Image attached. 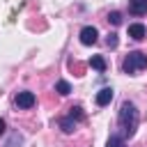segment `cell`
<instances>
[{"label":"cell","instance_id":"obj_1","mask_svg":"<svg viewBox=\"0 0 147 147\" xmlns=\"http://www.w3.org/2000/svg\"><path fill=\"white\" fill-rule=\"evenodd\" d=\"M138 122H140V115L136 110V106L131 101H124L122 108H119V126L124 129L126 136H133L136 129H138Z\"/></svg>","mask_w":147,"mask_h":147},{"label":"cell","instance_id":"obj_3","mask_svg":"<svg viewBox=\"0 0 147 147\" xmlns=\"http://www.w3.org/2000/svg\"><path fill=\"white\" fill-rule=\"evenodd\" d=\"M96 39H99V32H96L94 25H85V28L80 30V44L92 46V44H96Z\"/></svg>","mask_w":147,"mask_h":147},{"label":"cell","instance_id":"obj_12","mask_svg":"<svg viewBox=\"0 0 147 147\" xmlns=\"http://www.w3.org/2000/svg\"><path fill=\"white\" fill-rule=\"evenodd\" d=\"M21 142H23V136H21V133H11L7 147H21Z\"/></svg>","mask_w":147,"mask_h":147},{"label":"cell","instance_id":"obj_10","mask_svg":"<svg viewBox=\"0 0 147 147\" xmlns=\"http://www.w3.org/2000/svg\"><path fill=\"white\" fill-rule=\"evenodd\" d=\"M106 147H126V142H124V138H122V136H117V133H113V136L108 138V142H106Z\"/></svg>","mask_w":147,"mask_h":147},{"label":"cell","instance_id":"obj_7","mask_svg":"<svg viewBox=\"0 0 147 147\" xmlns=\"http://www.w3.org/2000/svg\"><path fill=\"white\" fill-rule=\"evenodd\" d=\"M113 101V90L110 87H103L96 92V106H108Z\"/></svg>","mask_w":147,"mask_h":147},{"label":"cell","instance_id":"obj_8","mask_svg":"<svg viewBox=\"0 0 147 147\" xmlns=\"http://www.w3.org/2000/svg\"><path fill=\"white\" fill-rule=\"evenodd\" d=\"M60 129H62L64 133H71V131L76 129V119H74L71 115H69V117H62V119H60Z\"/></svg>","mask_w":147,"mask_h":147},{"label":"cell","instance_id":"obj_5","mask_svg":"<svg viewBox=\"0 0 147 147\" xmlns=\"http://www.w3.org/2000/svg\"><path fill=\"white\" fill-rule=\"evenodd\" d=\"M145 34H147V30H145L142 23H131V25H129V37H131V39L140 41V39H145Z\"/></svg>","mask_w":147,"mask_h":147},{"label":"cell","instance_id":"obj_9","mask_svg":"<svg viewBox=\"0 0 147 147\" xmlns=\"http://www.w3.org/2000/svg\"><path fill=\"white\" fill-rule=\"evenodd\" d=\"M90 67H92V69H96L99 74H103V71H106V60H103L101 55H94V57L90 60Z\"/></svg>","mask_w":147,"mask_h":147},{"label":"cell","instance_id":"obj_4","mask_svg":"<svg viewBox=\"0 0 147 147\" xmlns=\"http://www.w3.org/2000/svg\"><path fill=\"white\" fill-rule=\"evenodd\" d=\"M34 101H37V99H34V94H32V92H18V94H16V99H14V103H16L18 108H32V106H34Z\"/></svg>","mask_w":147,"mask_h":147},{"label":"cell","instance_id":"obj_6","mask_svg":"<svg viewBox=\"0 0 147 147\" xmlns=\"http://www.w3.org/2000/svg\"><path fill=\"white\" fill-rule=\"evenodd\" d=\"M129 11L136 16L147 14V0H129Z\"/></svg>","mask_w":147,"mask_h":147},{"label":"cell","instance_id":"obj_2","mask_svg":"<svg viewBox=\"0 0 147 147\" xmlns=\"http://www.w3.org/2000/svg\"><path fill=\"white\" fill-rule=\"evenodd\" d=\"M122 69H124V74H131V76L138 74V71H142V69H147V55L140 53V51H131V53L124 57Z\"/></svg>","mask_w":147,"mask_h":147},{"label":"cell","instance_id":"obj_15","mask_svg":"<svg viewBox=\"0 0 147 147\" xmlns=\"http://www.w3.org/2000/svg\"><path fill=\"white\" fill-rule=\"evenodd\" d=\"M69 115H71V117H74V119H83V117H85V115H83V108H80V106H74V108H71V113H69Z\"/></svg>","mask_w":147,"mask_h":147},{"label":"cell","instance_id":"obj_11","mask_svg":"<svg viewBox=\"0 0 147 147\" xmlns=\"http://www.w3.org/2000/svg\"><path fill=\"white\" fill-rule=\"evenodd\" d=\"M55 92L62 94V96H67V94L71 92V85H69L67 80H57V83H55Z\"/></svg>","mask_w":147,"mask_h":147},{"label":"cell","instance_id":"obj_13","mask_svg":"<svg viewBox=\"0 0 147 147\" xmlns=\"http://www.w3.org/2000/svg\"><path fill=\"white\" fill-rule=\"evenodd\" d=\"M117 44H119L117 34H115V32H110V34L106 37V46H108V48H117Z\"/></svg>","mask_w":147,"mask_h":147},{"label":"cell","instance_id":"obj_16","mask_svg":"<svg viewBox=\"0 0 147 147\" xmlns=\"http://www.w3.org/2000/svg\"><path fill=\"white\" fill-rule=\"evenodd\" d=\"M5 126H7V124H5V119H2V117H0V136H2V133H5Z\"/></svg>","mask_w":147,"mask_h":147},{"label":"cell","instance_id":"obj_14","mask_svg":"<svg viewBox=\"0 0 147 147\" xmlns=\"http://www.w3.org/2000/svg\"><path fill=\"white\" fill-rule=\"evenodd\" d=\"M108 21H110L113 25H119V23H122V14H119V11H110V14H108Z\"/></svg>","mask_w":147,"mask_h":147}]
</instances>
